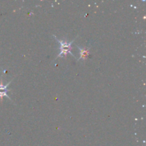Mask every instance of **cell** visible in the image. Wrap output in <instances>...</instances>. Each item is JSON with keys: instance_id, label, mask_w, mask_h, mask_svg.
<instances>
[{"instance_id": "6da1fadb", "label": "cell", "mask_w": 146, "mask_h": 146, "mask_svg": "<svg viewBox=\"0 0 146 146\" xmlns=\"http://www.w3.org/2000/svg\"><path fill=\"white\" fill-rule=\"evenodd\" d=\"M54 37L55 38V39L57 41H58V43H59V54H58V55L57 56L56 58H59V57H63V56H66L67 54H70L71 55H72L74 57V58H76L75 55H74V54L72 53V44L75 41L76 38H77V37H76L75 39L73 40L72 41H70V42H67V41H64V40H61V39H58V38H57L56 36H55L54 35Z\"/></svg>"}, {"instance_id": "7a4b0ae2", "label": "cell", "mask_w": 146, "mask_h": 146, "mask_svg": "<svg viewBox=\"0 0 146 146\" xmlns=\"http://www.w3.org/2000/svg\"><path fill=\"white\" fill-rule=\"evenodd\" d=\"M76 46L80 51V58H78L77 61H79L81 59L86 61L88 58V55L90 54V48H91V47H80L78 46Z\"/></svg>"}, {"instance_id": "3957f363", "label": "cell", "mask_w": 146, "mask_h": 146, "mask_svg": "<svg viewBox=\"0 0 146 146\" xmlns=\"http://www.w3.org/2000/svg\"><path fill=\"white\" fill-rule=\"evenodd\" d=\"M11 81H12V80H11V81H9V83H7V84H6V85H4V84H3V81L1 78V81H0V91H9L8 90H7V87H8V86L11 84Z\"/></svg>"}]
</instances>
